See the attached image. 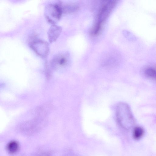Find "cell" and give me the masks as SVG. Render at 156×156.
I'll return each mask as SVG.
<instances>
[{"instance_id":"3957f363","label":"cell","mask_w":156,"mask_h":156,"mask_svg":"<svg viewBox=\"0 0 156 156\" xmlns=\"http://www.w3.org/2000/svg\"><path fill=\"white\" fill-rule=\"evenodd\" d=\"M29 45L34 51L41 57H46L49 53V44L44 40L34 38L30 42Z\"/></svg>"},{"instance_id":"7a4b0ae2","label":"cell","mask_w":156,"mask_h":156,"mask_svg":"<svg viewBox=\"0 0 156 156\" xmlns=\"http://www.w3.org/2000/svg\"><path fill=\"white\" fill-rule=\"evenodd\" d=\"M63 13L61 2L50 3L44 8V15L46 21L52 25L56 24L60 20Z\"/></svg>"},{"instance_id":"7c38bea8","label":"cell","mask_w":156,"mask_h":156,"mask_svg":"<svg viewBox=\"0 0 156 156\" xmlns=\"http://www.w3.org/2000/svg\"><path fill=\"white\" fill-rule=\"evenodd\" d=\"M70 156L67 155V156Z\"/></svg>"},{"instance_id":"6da1fadb","label":"cell","mask_w":156,"mask_h":156,"mask_svg":"<svg viewBox=\"0 0 156 156\" xmlns=\"http://www.w3.org/2000/svg\"><path fill=\"white\" fill-rule=\"evenodd\" d=\"M116 115L118 122L123 128L129 129L134 125V118L129 107L126 103L121 102L118 104Z\"/></svg>"},{"instance_id":"277c9868","label":"cell","mask_w":156,"mask_h":156,"mask_svg":"<svg viewBox=\"0 0 156 156\" xmlns=\"http://www.w3.org/2000/svg\"><path fill=\"white\" fill-rule=\"evenodd\" d=\"M69 62V54L66 52L58 53L53 56L51 64V67L56 70H62L66 69Z\"/></svg>"},{"instance_id":"8fae6325","label":"cell","mask_w":156,"mask_h":156,"mask_svg":"<svg viewBox=\"0 0 156 156\" xmlns=\"http://www.w3.org/2000/svg\"><path fill=\"white\" fill-rule=\"evenodd\" d=\"M36 156H51L49 153H41Z\"/></svg>"},{"instance_id":"9c48e42d","label":"cell","mask_w":156,"mask_h":156,"mask_svg":"<svg viewBox=\"0 0 156 156\" xmlns=\"http://www.w3.org/2000/svg\"><path fill=\"white\" fill-rule=\"evenodd\" d=\"M144 133L143 129L140 127L137 126L135 128L133 132L134 138L136 139H139L143 136Z\"/></svg>"},{"instance_id":"ba28073f","label":"cell","mask_w":156,"mask_h":156,"mask_svg":"<svg viewBox=\"0 0 156 156\" xmlns=\"http://www.w3.org/2000/svg\"><path fill=\"white\" fill-rule=\"evenodd\" d=\"M19 144L17 141L12 140L8 143L6 149L9 153L11 154H14L19 151Z\"/></svg>"},{"instance_id":"30bf717a","label":"cell","mask_w":156,"mask_h":156,"mask_svg":"<svg viewBox=\"0 0 156 156\" xmlns=\"http://www.w3.org/2000/svg\"><path fill=\"white\" fill-rule=\"evenodd\" d=\"M145 73L147 76L151 79L156 80V69L148 67L145 70Z\"/></svg>"},{"instance_id":"52a82bcc","label":"cell","mask_w":156,"mask_h":156,"mask_svg":"<svg viewBox=\"0 0 156 156\" xmlns=\"http://www.w3.org/2000/svg\"><path fill=\"white\" fill-rule=\"evenodd\" d=\"M62 28L56 24L52 25L48 32V40L50 43L55 42L60 35Z\"/></svg>"},{"instance_id":"5b68a950","label":"cell","mask_w":156,"mask_h":156,"mask_svg":"<svg viewBox=\"0 0 156 156\" xmlns=\"http://www.w3.org/2000/svg\"><path fill=\"white\" fill-rule=\"evenodd\" d=\"M40 116L23 124L21 126V130L26 133L30 134L39 129L43 125V117Z\"/></svg>"},{"instance_id":"8992f818","label":"cell","mask_w":156,"mask_h":156,"mask_svg":"<svg viewBox=\"0 0 156 156\" xmlns=\"http://www.w3.org/2000/svg\"><path fill=\"white\" fill-rule=\"evenodd\" d=\"M113 1H107L104 2L100 8L97 15L96 23L102 25L115 5Z\"/></svg>"}]
</instances>
